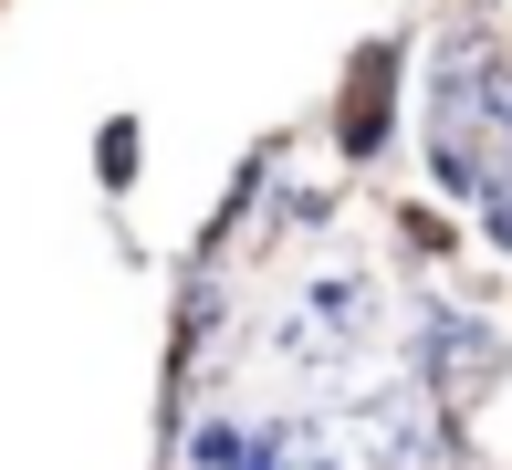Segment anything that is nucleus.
I'll use <instances>...</instances> for the list:
<instances>
[]
</instances>
